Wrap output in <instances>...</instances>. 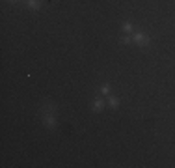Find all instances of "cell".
I'll list each match as a JSON object with an SVG mask.
<instances>
[{
	"mask_svg": "<svg viewBox=\"0 0 175 168\" xmlns=\"http://www.w3.org/2000/svg\"><path fill=\"white\" fill-rule=\"evenodd\" d=\"M117 105H119V101H117L116 97H110V107L112 108H117Z\"/></svg>",
	"mask_w": 175,
	"mask_h": 168,
	"instance_id": "obj_6",
	"label": "cell"
},
{
	"mask_svg": "<svg viewBox=\"0 0 175 168\" xmlns=\"http://www.w3.org/2000/svg\"><path fill=\"white\" fill-rule=\"evenodd\" d=\"M43 123L47 127H56V116L54 114H45L43 116Z\"/></svg>",
	"mask_w": 175,
	"mask_h": 168,
	"instance_id": "obj_2",
	"label": "cell"
},
{
	"mask_svg": "<svg viewBox=\"0 0 175 168\" xmlns=\"http://www.w3.org/2000/svg\"><path fill=\"white\" fill-rule=\"evenodd\" d=\"M26 6L28 8H39V2L37 0H26Z\"/></svg>",
	"mask_w": 175,
	"mask_h": 168,
	"instance_id": "obj_5",
	"label": "cell"
},
{
	"mask_svg": "<svg viewBox=\"0 0 175 168\" xmlns=\"http://www.w3.org/2000/svg\"><path fill=\"white\" fill-rule=\"evenodd\" d=\"M134 41L140 45V47H145V45H149V38L145 36V34H142V32H138V34H134Z\"/></svg>",
	"mask_w": 175,
	"mask_h": 168,
	"instance_id": "obj_1",
	"label": "cell"
},
{
	"mask_svg": "<svg viewBox=\"0 0 175 168\" xmlns=\"http://www.w3.org/2000/svg\"><path fill=\"white\" fill-rule=\"evenodd\" d=\"M132 30H134V26H132V23H125V24H123V32H127V34H130Z\"/></svg>",
	"mask_w": 175,
	"mask_h": 168,
	"instance_id": "obj_4",
	"label": "cell"
},
{
	"mask_svg": "<svg viewBox=\"0 0 175 168\" xmlns=\"http://www.w3.org/2000/svg\"><path fill=\"white\" fill-rule=\"evenodd\" d=\"M10 2H17V0H10Z\"/></svg>",
	"mask_w": 175,
	"mask_h": 168,
	"instance_id": "obj_9",
	"label": "cell"
},
{
	"mask_svg": "<svg viewBox=\"0 0 175 168\" xmlns=\"http://www.w3.org/2000/svg\"><path fill=\"white\" fill-rule=\"evenodd\" d=\"M121 43H125V45H129V43H130V38H129V36H125V38L121 39Z\"/></svg>",
	"mask_w": 175,
	"mask_h": 168,
	"instance_id": "obj_8",
	"label": "cell"
},
{
	"mask_svg": "<svg viewBox=\"0 0 175 168\" xmlns=\"http://www.w3.org/2000/svg\"><path fill=\"white\" fill-rule=\"evenodd\" d=\"M104 108V101L103 99H95L93 101V110H103Z\"/></svg>",
	"mask_w": 175,
	"mask_h": 168,
	"instance_id": "obj_3",
	"label": "cell"
},
{
	"mask_svg": "<svg viewBox=\"0 0 175 168\" xmlns=\"http://www.w3.org/2000/svg\"><path fill=\"white\" fill-rule=\"evenodd\" d=\"M101 92H103V94H108V92H110V86H108V84H103V86H101Z\"/></svg>",
	"mask_w": 175,
	"mask_h": 168,
	"instance_id": "obj_7",
	"label": "cell"
}]
</instances>
